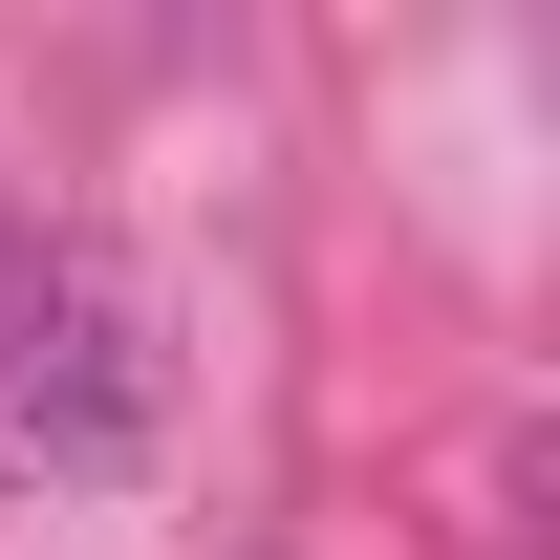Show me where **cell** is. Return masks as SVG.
Listing matches in <instances>:
<instances>
[{
	"label": "cell",
	"mask_w": 560,
	"mask_h": 560,
	"mask_svg": "<svg viewBox=\"0 0 560 560\" xmlns=\"http://www.w3.org/2000/svg\"><path fill=\"white\" fill-rule=\"evenodd\" d=\"M173 453V302L108 237L0 215V517H86Z\"/></svg>",
	"instance_id": "6da1fadb"
}]
</instances>
